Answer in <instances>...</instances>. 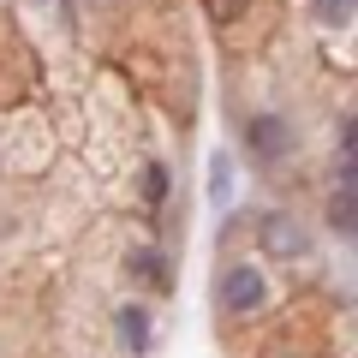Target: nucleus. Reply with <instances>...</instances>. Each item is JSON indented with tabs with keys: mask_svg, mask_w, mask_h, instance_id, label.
I'll return each mask as SVG.
<instances>
[{
	"mask_svg": "<svg viewBox=\"0 0 358 358\" xmlns=\"http://www.w3.org/2000/svg\"><path fill=\"white\" fill-rule=\"evenodd\" d=\"M245 6H251V0H203V13L215 18V24H233V18H239Z\"/></svg>",
	"mask_w": 358,
	"mask_h": 358,
	"instance_id": "1a4fd4ad",
	"label": "nucleus"
},
{
	"mask_svg": "<svg viewBox=\"0 0 358 358\" xmlns=\"http://www.w3.org/2000/svg\"><path fill=\"white\" fill-rule=\"evenodd\" d=\"M257 239H263V251H268V257H305V251H310V233L299 227L293 215H263Z\"/></svg>",
	"mask_w": 358,
	"mask_h": 358,
	"instance_id": "f03ea898",
	"label": "nucleus"
},
{
	"mask_svg": "<svg viewBox=\"0 0 358 358\" xmlns=\"http://www.w3.org/2000/svg\"><path fill=\"white\" fill-rule=\"evenodd\" d=\"M227 192H233V162H227V155H215V162H209V197L227 203Z\"/></svg>",
	"mask_w": 358,
	"mask_h": 358,
	"instance_id": "0eeeda50",
	"label": "nucleus"
},
{
	"mask_svg": "<svg viewBox=\"0 0 358 358\" xmlns=\"http://www.w3.org/2000/svg\"><path fill=\"white\" fill-rule=\"evenodd\" d=\"M131 268H138L150 287H167V268H162V257H155V251H138V257H131Z\"/></svg>",
	"mask_w": 358,
	"mask_h": 358,
	"instance_id": "6e6552de",
	"label": "nucleus"
},
{
	"mask_svg": "<svg viewBox=\"0 0 358 358\" xmlns=\"http://www.w3.org/2000/svg\"><path fill=\"white\" fill-rule=\"evenodd\" d=\"M352 6L358 0H310V18L329 24V30H341V24H352Z\"/></svg>",
	"mask_w": 358,
	"mask_h": 358,
	"instance_id": "423d86ee",
	"label": "nucleus"
},
{
	"mask_svg": "<svg viewBox=\"0 0 358 358\" xmlns=\"http://www.w3.org/2000/svg\"><path fill=\"white\" fill-rule=\"evenodd\" d=\"M352 221H358V197H352V185H341L334 203H329V227L334 233H352Z\"/></svg>",
	"mask_w": 358,
	"mask_h": 358,
	"instance_id": "39448f33",
	"label": "nucleus"
},
{
	"mask_svg": "<svg viewBox=\"0 0 358 358\" xmlns=\"http://www.w3.org/2000/svg\"><path fill=\"white\" fill-rule=\"evenodd\" d=\"M263 293H268L263 268L239 263V268H227V275H221V287H215V305L227 310V317H245V310H257V305H263Z\"/></svg>",
	"mask_w": 358,
	"mask_h": 358,
	"instance_id": "f257e3e1",
	"label": "nucleus"
},
{
	"mask_svg": "<svg viewBox=\"0 0 358 358\" xmlns=\"http://www.w3.org/2000/svg\"><path fill=\"white\" fill-rule=\"evenodd\" d=\"M245 143H251L257 162H281V155H293V131H287V120H275V114L251 120V138H245Z\"/></svg>",
	"mask_w": 358,
	"mask_h": 358,
	"instance_id": "7ed1b4c3",
	"label": "nucleus"
},
{
	"mask_svg": "<svg viewBox=\"0 0 358 358\" xmlns=\"http://www.w3.org/2000/svg\"><path fill=\"white\" fill-rule=\"evenodd\" d=\"M120 334H126L131 352H150V310H143V305H126V310H120Z\"/></svg>",
	"mask_w": 358,
	"mask_h": 358,
	"instance_id": "20e7f679",
	"label": "nucleus"
}]
</instances>
